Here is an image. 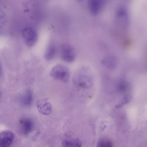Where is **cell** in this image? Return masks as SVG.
I'll use <instances>...</instances> for the list:
<instances>
[{
  "mask_svg": "<svg viewBox=\"0 0 147 147\" xmlns=\"http://www.w3.org/2000/svg\"><path fill=\"white\" fill-rule=\"evenodd\" d=\"M21 130L24 135L29 134L34 129V125L32 121L28 118H24L20 121Z\"/></svg>",
  "mask_w": 147,
  "mask_h": 147,
  "instance_id": "obj_7",
  "label": "cell"
},
{
  "mask_svg": "<svg viewBox=\"0 0 147 147\" xmlns=\"http://www.w3.org/2000/svg\"><path fill=\"white\" fill-rule=\"evenodd\" d=\"M56 53V49L53 45L49 46L47 49L45 54V57L48 60L52 59L55 57Z\"/></svg>",
  "mask_w": 147,
  "mask_h": 147,
  "instance_id": "obj_12",
  "label": "cell"
},
{
  "mask_svg": "<svg viewBox=\"0 0 147 147\" xmlns=\"http://www.w3.org/2000/svg\"><path fill=\"white\" fill-rule=\"evenodd\" d=\"M50 75L55 79L65 83L68 81L69 77L68 69L61 64L55 66L51 69Z\"/></svg>",
  "mask_w": 147,
  "mask_h": 147,
  "instance_id": "obj_1",
  "label": "cell"
},
{
  "mask_svg": "<svg viewBox=\"0 0 147 147\" xmlns=\"http://www.w3.org/2000/svg\"><path fill=\"white\" fill-rule=\"evenodd\" d=\"M102 64L106 67L112 68L114 67L116 64L115 57L112 55H108L105 57L102 60Z\"/></svg>",
  "mask_w": 147,
  "mask_h": 147,
  "instance_id": "obj_11",
  "label": "cell"
},
{
  "mask_svg": "<svg viewBox=\"0 0 147 147\" xmlns=\"http://www.w3.org/2000/svg\"><path fill=\"white\" fill-rule=\"evenodd\" d=\"M36 106L38 111L43 115H48L50 114L51 112L52 105L46 99L37 100L36 102Z\"/></svg>",
  "mask_w": 147,
  "mask_h": 147,
  "instance_id": "obj_6",
  "label": "cell"
},
{
  "mask_svg": "<svg viewBox=\"0 0 147 147\" xmlns=\"http://www.w3.org/2000/svg\"><path fill=\"white\" fill-rule=\"evenodd\" d=\"M22 35L24 42L28 46L31 47L36 43L38 38L36 31L31 27H26L22 32Z\"/></svg>",
  "mask_w": 147,
  "mask_h": 147,
  "instance_id": "obj_2",
  "label": "cell"
},
{
  "mask_svg": "<svg viewBox=\"0 0 147 147\" xmlns=\"http://www.w3.org/2000/svg\"><path fill=\"white\" fill-rule=\"evenodd\" d=\"M33 99V94L31 90H27L20 97V102L24 106L28 107L31 105Z\"/></svg>",
  "mask_w": 147,
  "mask_h": 147,
  "instance_id": "obj_9",
  "label": "cell"
},
{
  "mask_svg": "<svg viewBox=\"0 0 147 147\" xmlns=\"http://www.w3.org/2000/svg\"><path fill=\"white\" fill-rule=\"evenodd\" d=\"M75 84L78 86L83 88L90 87L93 84L91 76L84 73H80L76 75L74 79Z\"/></svg>",
  "mask_w": 147,
  "mask_h": 147,
  "instance_id": "obj_3",
  "label": "cell"
},
{
  "mask_svg": "<svg viewBox=\"0 0 147 147\" xmlns=\"http://www.w3.org/2000/svg\"><path fill=\"white\" fill-rule=\"evenodd\" d=\"M62 146V147H81L82 143L78 138L68 137L63 140Z\"/></svg>",
  "mask_w": 147,
  "mask_h": 147,
  "instance_id": "obj_10",
  "label": "cell"
},
{
  "mask_svg": "<svg viewBox=\"0 0 147 147\" xmlns=\"http://www.w3.org/2000/svg\"><path fill=\"white\" fill-rule=\"evenodd\" d=\"M97 147H113L111 141L107 138H102L98 141Z\"/></svg>",
  "mask_w": 147,
  "mask_h": 147,
  "instance_id": "obj_13",
  "label": "cell"
},
{
  "mask_svg": "<svg viewBox=\"0 0 147 147\" xmlns=\"http://www.w3.org/2000/svg\"><path fill=\"white\" fill-rule=\"evenodd\" d=\"M14 138V134L11 131L2 132L0 135V147H10Z\"/></svg>",
  "mask_w": 147,
  "mask_h": 147,
  "instance_id": "obj_5",
  "label": "cell"
},
{
  "mask_svg": "<svg viewBox=\"0 0 147 147\" xmlns=\"http://www.w3.org/2000/svg\"><path fill=\"white\" fill-rule=\"evenodd\" d=\"M60 50L61 57L64 61L69 63L74 60V50L70 45L67 43L62 44L61 46Z\"/></svg>",
  "mask_w": 147,
  "mask_h": 147,
  "instance_id": "obj_4",
  "label": "cell"
},
{
  "mask_svg": "<svg viewBox=\"0 0 147 147\" xmlns=\"http://www.w3.org/2000/svg\"><path fill=\"white\" fill-rule=\"evenodd\" d=\"M104 1L91 0L88 3L89 9L91 13L96 15L101 11L104 5Z\"/></svg>",
  "mask_w": 147,
  "mask_h": 147,
  "instance_id": "obj_8",
  "label": "cell"
}]
</instances>
